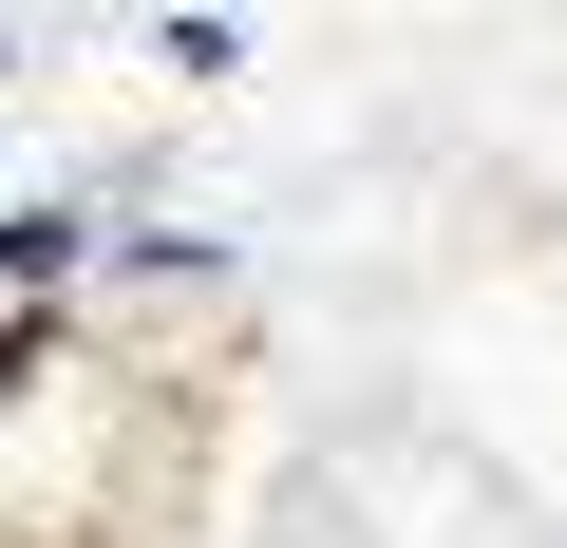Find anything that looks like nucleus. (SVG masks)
Wrapping results in <instances>:
<instances>
[{
  "label": "nucleus",
  "instance_id": "f257e3e1",
  "mask_svg": "<svg viewBox=\"0 0 567 548\" xmlns=\"http://www.w3.org/2000/svg\"><path fill=\"white\" fill-rule=\"evenodd\" d=\"M0 265H20V285H76L95 227H76V208H0Z\"/></svg>",
  "mask_w": 567,
  "mask_h": 548
}]
</instances>
